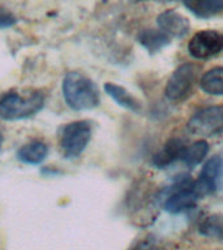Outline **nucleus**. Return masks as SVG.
<instances>
[{
    "instance_id": "1",
    "label": "nucleus",
    "mask_w": 223,
    "mask_h": 250,
    "mask_svg": "<svg viewBox=\"0 0 223 250\" xmlns=\"http://www.w3.org/2000/svg\"><path fill=\"white\" fill-rule=\"evenodd\" d=\"M63 97L74 111H86L99 104V90L89 77L78 72H69L63 80Z\"/></svg>"
},
{
    "instance_id": "2",
    "label": "nucleus",
    "mask_w": 223,
    "mask_h": 250,
    "mask_svg": "<svg viewBox=\"0 0 223 250\" xmlns=\"http://www.w3.org/2000/svg\"><path fill=\"white\" fill-rule=\"evenodd\" d=\"M43 105L45 97L38 90L7 93L0 98V119L7 121L29 119L37 115Z\"/></svg>"
},
{
    "instance_id": "3",
    "label": "nucleus",
    "mask_w": 223,
    "mask_h": 250,
    "mask_svg": "<svg viewBox=\"0 0 223 250\" xmlns=\"http://www.w3.org/2000/svg\"><path fill=\"white\" fill-rule=\"evenodd\" d=\"M91 138V125L89 121L78 120L66 124L59 130V146L63 155L72 159L84 152Z\"/></svg>"
},
{
    "instance_id": "4",
    "label": "nucleus",
    "mask_w": 223,
    "mask_h": 250,
    "mask_svg": "<svg viewBox=\"0 0 223 250\" xmlns=\"http://www.w3.org/2000/svg\"><path fill=\"white\" fill-rule=\"evenodd\" d=\"M202 197L203 195L201 194V191L196 185V181L185 180L172 189L171 194L168 195L164 202V208L168 212L178 214V212L195 207L197 201Z\"/></svg>"
},
{
    "instance_id": "5",
    "label": "nucleus",
    "mask_w": 223,
    "mask_h": 250,
    "mask_svg": "<svg viewBox=\"0 0 223 250\" xmlns=\"http://www.w3.org/2000/svg\"><path fill=\"white\" fill-rule=\"evenodd\" d=\"M197 70L192 64H183L172 73L166 86V95L170 101H183L191 95L196 82Z\"/></svg>"
},
{
    "instance_id": "6",
    "label": "nucleus",
    "mask_w": 223,
    "mask_h": 250,
    "mask_svg": "<svg viewBox=\"0 0 223 250\" xmlns=\"http://www.w3.org/2000/svg\"><path fill=\"white\" fill-rule=\"evenodd\" d=\"M223 50V34L215 30H201L193 35L188 51L195 59H209Z\"/></svg>"
},
{
    "instance_id": "7",
    "label": "nucleus",
    "mask_w": 223,
    "mask_h": 250,
    "mask_svg": "<svg viewBox=\"0 0 223 250\" xmlns=\"http://www.w3.org/2000/svg\"><path fill=\"white\" fill-rule=\"evenodd\" d=\"M188 129L195 134L210 136L223 130V108L209 107L192 116L188 123Z\"/></svg>"
},
{
    "instance_id": "8",
    "label": "nucleus",
    "mask_w": 223,
    "mask_h": 250,
    "mask_svg": "<svg viewBox=\"0 0 223 250\" xmlns=\"http://www.w3.org/2000/svg\"><path fill=\"white\" fill-rule=\"evenodd\" d=\"M223 181V159L221 156H214L203 164L202 171L200 173L196 185L201 194L206 195L211 191L217 190Z\"/></svg>"
},
{
    "instance_id": "9",
    "label": "nucleus",
    "mask_w": 223,
    "mask_h": 250,
    "mask_svg": "<svg viewBox=\"0 0 223 250\" xmlns=\"http://www.w3.org/2000/svg\"><path fill=\"white\" fill-rule=\"evenodd\" d=\"M158 26L159 30L168 35L180 38L187 34L189 30V21L183 15L175 11H164L158 16Z\"/></svg>"
},
{
    "instance_id": "10",
    "label": "nucleus",
    "mask_w": 223,
    "mask_h": 250,
    "mask_svg": "<svg viewBox=\"0 0 223 250\" xmlns=\"http://www.w3.org/2000/svg\"><path fill=\"white\" fill-rule=\"evenodd\" d=\"M185 147L187 146L179 138L168 140L167 144L162 147V150H159V152L154 155L153 163L156 164L158 168L168 167L170 164H172L176 160H181Z\"/></svg>"
},
{
    "instance_id": "11",
    "label": "nucleus",
    "mask_w": 223,
    "mask_h": 250,
    "mask_svg": "<svg viewBox=\"0 0 223 250\" xmlns=\"http://www.w3.org/2000/svg\"><path fill=\"white\" fill-rule=\"evenodd\" d=\"M48 155V147L47 145L42 141H31L27 144L22 145L21 147L17 150V159L23 164H31V166H37V164L43 163V160L46 159Z\"/></svg>"
},
{
    "instance_id": "12",
    "label": "nucleus",
    "mask_w": 223,
    "mask_h": 250,
    "mask_svg": "<svg viewBox=\"0 0 223 250\" xmlns=\"http://www.w3.org/2000/svg\"><path fill=\"white\" fill-rule=\"evenodd\" d=\"M105 90L106 93L121 107L133 111V112H138L141 109V104L140 102L137 101V98L133 97L132 94L127 89H124L123 86L112 83V82H107L105 85Z\"/></svg>"
},
{
    "instance_id": "13",
    "label": "nucleus",
    "mask_w": 223,
    "mask_h": 250,
    "mask_svg": "<svg viewBox=\"0 0 223 250\" xmlns=\"http://www.w3.org/2000/svg\"><path fill=\"white\" fill-rule=\"evenodd\" d=\"M189 11L201 19L217 15L223 9V0H181Z\"/></svg>"
},
{
    "instance_id": "14",
    "label": "nucleus",
    "mask_w": 223,
    "mask_h": 250,
    "mask_svg": "<svg viewBox=\"0 0 223 250\" xmlns=\"http://www.w3.org/2000/svg\"><path fill=\"white\" fill-rule=\"evenodd\" d=\"M138 41L149 52H158L163 47L168 46L171 42V37H168L162 30H144L138 35Z\"/></svg>"
},
{
    "instance_id": "15",
    "label": "nucleus",
    "mask_w": 223,
    "mask_h": 250,
    "mask_svg": "<svg viewBox=\"0 0 223 250\" xmlns=\"http://www.w3.org/2000/svg\"><path fill=\"white\" fill-rule=\"evenodd\" d=\"M201 89L210 95H223V66L207 70L200 82Z\"/></svg>"
},
{
    "instance_id": "16",
    "label": "nucleus",
    "mask_w": 223,
    "mask_h": 250,
    "mask_svg": "<svg viewBox=\"0 0 223 250\" xmlns=\"http://www.w3.org/2000/svg\"><path fill=\"white\" fill-rule=\"evenodd\" d=\"M207 151H209V145H207L206 141H196V142L185 147L181 160L187 164L188 167H195V166L200 164L205 159V156L207 155Z\"/></svg>"
},
{
    "instance_id": "17",
    "label": "nucleus",
    "mask_w": 223,
    "mask_h": 250,
    "mask_svg": "<svg viewBox=\"0 0 223 250\" xmlns=\"http://www.w3.org/2000/svg\"><path fill=\"white\" fill-rule=\"evenodd\" d=\"M200 232L206 237L223 240V216L213 215L200 224Z\"/></svg>"
},
{
    "instance_id": "18",
    "label": "nucleus",
    "mask_w": 223,
    "mask_h": 250,
    "mask_svg": "<svg viewBox=\"0 0 223 250\" xmlns=\"http://www.w3.org/2000/svg\"><path fill=\"white\" fill-rule=\"evenodd\" d=\"M16 23L15 16L12 15L11 12L5 11V9H1L0 8V29H4V27H9L12 25Z\"/></svg>"
},
{
    "instance_id": "19",
    "label": "nucleus",
    "mask_w": 223,
    "mask_h": 250,
    "mask_svg": "<svg viewBox=\"0 0 223 250\" xmlns=\"http://www.w3.org/2000/svg\"><path fill=\"white\" fill-rule=\"evenodd\" d=\"M131 250H153V242L152 241H142L138 242L136 246H133Z\"/></svg>"
},
{
    "instance_id": "20",
    "label": "nucleus",
    "mask_w": 223,
    "mask_h": 250,
    "mask_svg": "<svg viewBox=\"0 0 223 250\" xmlns=\"http://www.w3.org/2000/svg\"><path fill=\"white\" fill-rule=\"evenodd\" d=\"M1 145H3V134L0 133V148H1Z\"/></svg>"
},
{
    "instance_id": "21",
    "label": "nucleus",
    "mask_w": 223,
    "mask_h": 250,
    "mask_svg": "<svg viewBox=\"0 0 223 250\" xmlns=\"http://www.w3.org/2000/svg\"><path fill=\"white\" fill-rule=\"evenodd\" d=\"M131 1H133V3H138V1H142V0H131Z\"/></svg>"
}]
</instances>
